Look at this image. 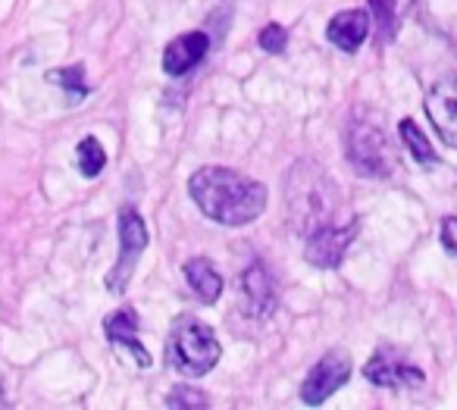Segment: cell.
I'll return each mask as SVG.
<instances>
[{"mask_svg":"<svg viewBox=\"0 0 457 410\" xmlns=\"http://www.w3.org/2000/svg\"><path fill=\"white\" fill-rule=\"evenodd\" d=\"M191 201L220 226H248L267 207V188L226 166H204L188 179Z\"/></svg>","mask_w":457,"mask_h":410,"instance_id":"cell-1","label":"cell"},{"mask_svg":"<svg viewBox=\"0 0 457 410\" xmlns=\"http://www.w3.org/2000/svg\"><path fill=\"white\" fill-rule=\"evenodd\" d=\"M286 204H288V222L301 235H311L320 226H329L332 185L326 179V172H320L313 166V179H307V163L295 166L286 182Z\"/></svg>","mask_w":457,"mask_h":410,"instance_id":"cell-2","label":"cell"},{"mask_svg":"<svg viewBox=\"0 0 457 410\" xmlns=\"http://www.w3.org/2000/svg\"><path fill=\"white\" fill-rule=\"evenodd\" d=\"M222 354V345L216 339V332L201 320H191V316H182V320L172 326V335L166 341V357L185 376H204L216 366Z\"/></svg>","mask_w":457,"mask_h":410,"instance_id":"cell-3","label":"cell"},{"mask_svg":"<svg viewBox=\"0 0 457 410\" xmlns=\"http://www.w3.org/2000/svg\"><path fill=\"white\" fill-rule=\"evenodd\" d=\"M345 147L348 157L363 176H388L392 172V147L382 132L379 122L367 120V116H354L345 135Z\"/></svg>","mask_w":457,"mask_h":410,"instance_id":"cell-4","label":"cell"},{"mask_svg":"<svg viewBox=\"0 0 457 410\" xmlns=\"http://www.w3.org/2000/svg\"><path fill=\"white\" fill-rule=\"evenodd\" d=\"M147 247V226L141 220V213L135 207H122L120 213V260L110 270L107 289L110 295H122L129 289V279L135 272V264Z\"/></svg>","mask_w":457,"mask_h":410,"instance_id":"cell-5","label":"cell"},{"mask_svg":"<svg viewBox=\"0 0 457 410\" xmlns=\"http://www.w3.org/2000/svg\"><path fill=\"white\" fill-rule=\"evenodd\" d=\"M276 304H279V297H276V282L267 272V266L257 260V264H251L248 270L242 272V279H238V307H242V314L251 316V320H267V316L276 314Z\"/></svg>","mask_w":457,"mask_h":410,"instance_id":"cell-6","label":"cell"},{"mask_svg":"<svg viewBox=\"0 0 457 410\" xmlns=\"http://www.w3.org/2000/svg\"><path fill=\"white\" fill-rule=\"evenodd\" d=\"M351 376V357L345 351H329L311 372H307L304 385H301V401L317 407L326 397H332Z\"/></svg>","mask_w":457,"mask_h":410,"instance_id":"cell-7","label":"cell"},{"mask_svg":"<svg viewBox=\"0 0 457 410\" xmlns=\"http://www.w3.org/2000/svg\"><path fill=\"white\" fill-rule=\"evenodd\" d=\"M363 376L373 385H379V389H420V385L426 382L423 370L413 366L411 360H404L398 351H392V347L376 351L373 357L367 360V366H363Z\"/></svg>","mask_w":457,"mask_h":410,"instance_id":"cell-8","label":"cell"},{"mask_svg":"<svg viewBox=\"0 0 457 410\" xmlns=\"http://www.w3.org/2000/svg\"><path fill=\"white\" fill-rule=\"evenodd\" d=\"M357 229H361L357 220H351L348 226H320L317 232L307 235V264L320 266V270H336L342 264L345 251L351 247V241L357 238Z\"/></svg>","mask_w":457,"mask_h":410,"instance_id":"cell-9","label":"cell"},{"mask_svg":"<svg viewBox=\"0 0 457 410\" xmlns=\"http://www.w3.org/2000/svg\"><path fill=\"white\" fill-rule=\"evenodd\" d=\"M426 113L438 138L448 147H457V72L432 82V88L426 91Z\"/></svg>","mask_w":457,"mask_h":410,"instance_id":"cell-10","label":"cell"},{"mask_svg":"<svg viewBox=\"0 0 457 410\" xmlns=\"http://www.w3.org/2000/svg\"><path fill=\"white\" fill-rule=\"evenodd\" d=\"M104 332H107V339L113 341L120 351L132 354V360L141 370H147V366L154 364L147 347L138 341V316H135L132 310H116V314H110L107 320H104Z\"/></svg>","mask_w":457,"mask_h":410,"instance_id":"cell-11","label":"cell"},{"mask_svg":"<svg viewBox=\"0 0 457 410\" xmlns=\"http://www.w3.org/2000/svg\"><path fill=\"white\" fill-rule=\"evenodd\" d=\"M210 51V38L204 32H185L179 38L170 41V47L163 51V70L170 72L172 79L191 72Z\"/></svg>","mask_w":457,"mask_h":410,"instance_id":"cell-12","label":"cell"},{"mask_svg":"<svg viewBox=\"0 0 457 410\" xmlns=\"http://www.w3.org/2000/svg\"><path fill=\"white\" fill-rule=\"evenodd\" d=\"M370 35V13L367 10H345V13H336L326 26V38L345 54L361 51V45Z\"/></svg>","mask_w":457,"mask_h":410,"instance_id":"cell-13","label":"cell"},{"mask_svg":"<svg viewBox=\"0 0 457 410\" xmlns=\"http://www.w3.org/2000/svg\"><path fill=\"white\" fill-rule=\"evenodd\" d=\"M185 279H188V289L197 295V301L216 304L222 295V276L210 266V260L197 257L191 264H185Z\"/></svg>","mask_w":457,"mask_h":410,"instance_id":"cell-14","label":"cell"},{"mask_svg":"<svg viewBox=\"0 0 457 410\" xmlns=\"http://www.w3.org/2000/svg\"><path fill=\"white\" fill-rule=\"evenodd\" d=\"M398 132H401V141L407 145V151H411V157L417 160L420 166H432V163H436V160H438L436 151H432L429 138L420 132L417 122H413V120H401Z\"/></svg>","mask_w":457,"mask_h":410,"instance_id":"cell-15","label":"cell"},{"mask_svg":"<svg viewBox=\"0 0 457 410\" xmlns=\"http://www.w3.org/2000/svg\"><path fill=\"white\" fill-rule=\"evenodd\" d=\"M76 163H79V172H82L85 179H95L104 172V166H107V154H104V145L97 138H82L79 141V151H76Z\"/></svg>","mask_w":457,"mask_h":410,"instance_id":"cell-16","label":"cell"},{"mask_svg":"<svg viewBox=\"0 0 457 410\" xmlns=\"http://www.w3.org/2000/svg\"><path fill=\"white\" fill-rule=\"evenodd\" d=\"M370 7H373V16H376V22H379L382 41H392L395 38V26H398V10H395V0H370Z\"/></svg>","mask_w":457,"mask_h":410,"instance_id":"cell-17","label":"cell"},{"mask_svg":"<svg viewBox=\"0 0 457 410\" xmlns=\"http://www.w3.org/2000/svg\"><path fill=\"white\" fill-rule=\"evenodd\" d=\"M47 79H51V82H57V85H63L66 91L76 88V95H79V97H82L85 91H88V85H85V72H82V66H72V70H54Z\"/></svg>","mask_w":457,"mask_h":410,"instance_id":"cell-18","label":"cell"},{"mask_svg":"<svg viewBox=\"0 0 457 410\" xmlns=\"http://www.w3.org/2000/svg\"><path fill=\"white\" fill-rule=\"evenodd\" d=\"M257 41H261V47H263L267 54H286V47H288V32L279 26V22H273V26L263 29L261 38H257Z\"/></svg>","mask_w":457,"mask_h":410,"instance_id":"cell-19","label":"cell"},{"mask_svg":"<svg viewBox=\"0 0 457 410\" xmlns=\"http://www.w3.org/2000/svg\"><path fill=\"white\" fill-rule=\"evenodd\" d=\"M166 404H170V407H207V395L182 385V389H176L170 397H166Z\"/></svg>","mask_w":457,"mask_h":410,"instance_id":"cell-20","label":"cell"},{"mask_svg":"<svg viewBox=\"0 0 457 410\" xmlns=\"http://www.w3.org/2000/svg\"><path fill=\"white\" fill-rule=\"evenodd\" d=\"M438 238H442L445 251L454 254V257H457V216H445V220H442V232H438Z\"/></svg>","mask_w":457,"mask_h":410,"instance_id":"cell-21","label":"cell"},{"mask_svg":"<svg viewBox=\"0 0 457 410\" xmlns=\"http://www.w3.org/2000/svg\"><path fill=\"white\" fill-rule=\"evenodd\" d=\"M417 7H423V0H395L398 13H407V10H417Z\"/></svg>","mask_w":457,"mask_h":410,"instance_id":"cell-22","label":"cell"}]
</instances>
